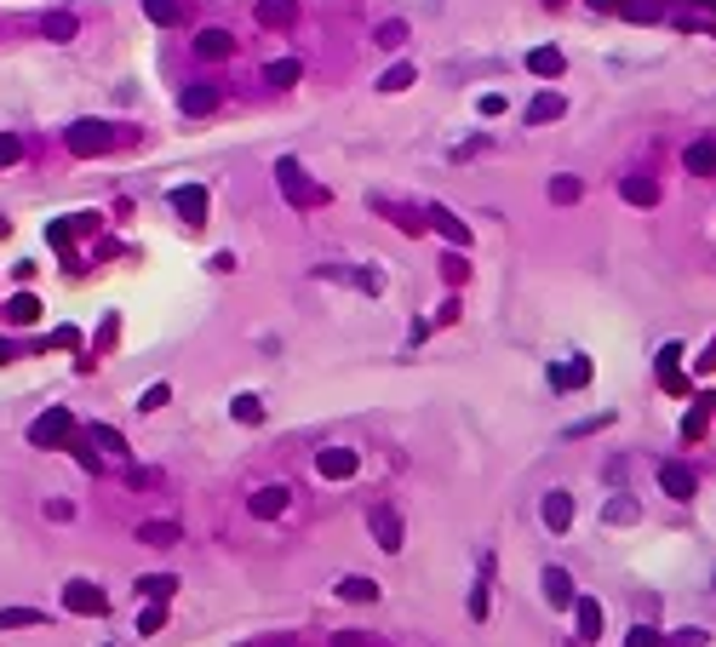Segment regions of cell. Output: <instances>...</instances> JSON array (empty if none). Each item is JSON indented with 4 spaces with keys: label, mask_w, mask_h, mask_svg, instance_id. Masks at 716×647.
<instances>
[{
    "label": "cell",
    "mask_w": 716,
    "mask_h": 647,
    "mask_svg": "<svg viewBox=\"0 0 716 647\" xmlns=\"http://www.w3.org/2000/svg\"><path fill=\"white\" fill-rule=\"evenodd\" d=\"M69 149H75V155H103V149H115V126H109V121H75V126H69Z\"/></svg>",
    "instance_id": "obj_1"
},
{
    "label": "cell",
    "mask_w": 716,
    "mask_h": 647,
    "mask_svg": "<svg viewBox=\"0 0 716 647\" xmlns=\"http://www.w3.org/2000/svg\"><path fill=\"white\" fill-rule=\"evenodd\" d=\"M275 178H282V195L292 201V207H316V201H327V189H309L299 161H275Z\"/></svg>",
    "instance_id": "obj_2"
},
{
    "label": "cell",
    "mask_w": 716,
    "mask_h": 647,
    "mask_svg": "<svg viewBox=\"0 0 716 647\" xmlns=\"http://www.w3.org/2000/svg\"><path fill=\"white\" fill-rule=\"evenodd\" d=\"M367 527H372V539H379L384 556H396V550H401V510H396V504H372Z\"/></svg>",
    "instance_id": "obj_3"
},
{
    "label": "cell",
    "mask_w": 716,
    "mask_h": 647,
    "mask_svg": "<svg viewBox=\"0 0 716 647\" xmlns=\"http://www.w3.org/2000/svg\"><path fill=\"white\" fill-rule=\"evenodd\" d=\"M64 607H69V613H103L109 596L92 585V579H69V585H64Z\"/></svg>",
    "instance_id": "obj_4"
},
{
    "label": "cell",
    "mask_w": 716,
    "mask_h": 647,
    "mask_svg": "<svg viewBox=\"0 0 716 647\" xmlns=\"http://www.w3.org/2000/svg\"><path fill=\"white\" fill-rule=\"evenodd\" d=\"M287 504H292V487H282V481H275V487H258L246 510H253L258 522H275V516H287Z\"/></svg>",
    "instance_id": "obj_5"
},
{
    "label": "cell",
    "mask_w": 716,
    "mask_h": 647,
    "mask_svg": "<svg viewBox=\"0 0 716 647\" xmlns=\"http://www.w3.org/2000/svg\"><path fill=\"white\" fill-rule=\"evenodd\" d=\"M69 430H75V418L58 407V413H46L40 424H29V441H35V447H58V441H69Z\"/></svg>",
    "instance_id": "obj_6"
},
{
    "label": "cell",
    "mask_w": 716,
    "mask_h": 647,
    "mask_svg": "<svg viewBox=\"0 0 716 647\" xmlns=\"http://www.w3.org/2000/svg\"><path fill=\"white\" fill-rule=\"evenodd\" d=\"M659 487H665L671 499H682V504H688V499L699 493V476H694L688 464H665V470H659Z\"/></svg>",
    "instance_id": "obj_7"
},
{
    "label": "cell",
    "mask_w": 716,
    "mask_h": 647,
    "mask_svg": "<svg viewBox=\"0 0 716 647\" xmlns=\"http://www.w3.org/2000/svg\"><path fill=\"white\" fill-rule=\"evenodd\" d=\"M316 470H321V476H333V481H350L355 476V453L350 447H327L316 459Z\"/></svg>",
    "instance_id": "obj_8"
},
{
    "label": "cell",
    "mask_w": 716,
    "mask_h": 647,
    "mask_svg": "<svg viewBox=\"0 0 716 647\" xmlns=\"http://www.w3.org/2000/svg\"><path fill=\"white\" fill-rule=\"evenodd\" d=\"M132 596L166 602V596H178V579H173V573H144V579H132Z\"/></svg>",
    "instance_id": "obj_9"
},
{
    "label": "cell",
    "mask_w": 716,
    "mask_h": 647,
    "mask_svg": "<svg viewBox=\"0 0 716 647\" xmlns=\"http://www.w3.org/2000/svg\"><path fill=\"white\" fill-rule=\"evenodd\" d=\"M195 52H201V58H229V52H236V35H229V29H201V35H195Z\"/></svg>",
    "instance_id": "obj_10"
},
{
    "label": "cell",
    "mask_w": 716,
    "mask_h": 647,
    "mask_svg": "<svg viewBox=\"0 0 716 647\" xmlns=\"http://www.w3.org/2000/svg\"><path fill=\"white\" fill-rule=\"evenodd\" d=\"M539 516H544V527H550V533H562L573 522V499L568 493H544V510Z\"/></svg>",
    "instance_id": "obj_11"
},
{
    "label": "cell",
    "mask_w": 716,
    "mask_h": 647,
    "mask_svg": "<svg viewBox=\"0 0 716 647\" xmlns=\"http://www.w3.org/2000/svg\"><path fill=\"white\" fill-rule=\"evenodd\" d=\"M178 109H183V115H212V109H218V92H212V86H183V92H178Z\"/></svg>",
    "instance_id": "obj_12"
},
{
    "label": "cell",
    "mask_w": 716,
    "mask_h": 647,
    "mask_svg": "<svg viewBox=\"0 0 716 647\" xmlns=\"http://www.w3.org/2000/svg\"><path fill=\"white\" fill-rule=\"evenodd\" d=\"M682 161H688L694 178H711V172H716V144H711V138H699V144H688V155H682Z\"/></svg>",
    "instance_id": "obj_13"
},
{
    "label": "cell",
    "mask_w": 716,
    "mask_h": 647,
    "mask_svg": "<svg viewBox=\"0 0 716 647\" xmlns=\"http://www.w3.org/2000/svg\"><path fill=\"white\" fill-rule=\"evenodd\" d=\"M544 596H550V607H573V579L562 567H544Z\"/></svg>",
    "instance_id": "obj_14"
},
{
    "label": "cell",
    "mask_w": 716,
    "mask_h": 647,
    "mask_svg": "<svg viewBox=\"0 0 716 647\" xmlns=\"http://www.w3.org/2000/svg\"><path fill=\"white\" fill-rule=\"evenodd\" d=\"M430 224L442 229V235H447V241H453V247H470V229H464V224H459V218L447 212V207H430Z\"/></svg>",
    "instance_id": "obj_15"
},
{
    "label": "cell",
    "mask_w": 716,
    "mask_h": 647,
    "mask_svg": "<svg viewBox=\"0 0 716 647\" xmlns=\"http://www.w3.org/2000/svg\"><path fill=\"white\" fill-rule=\"evenodd\" d=\"M144 12L155 23H183L190 18V0H144Z\"/></svg>",
    "instance_id": "obj_16"
},
{
    "label": "cell",
    "mask_w": 716,
    "mask_h": 647,
    "mask_svg": "<svg viewBox=\"0 0 716 647\" xmlns=\"http://www.w3.org/2000/svg\"><path fill=\"white\" fill-rule=\"evenodd\" d=\"M413 81H418V69H413V63H396V69H384V75H379V92L390 98V92H407Z\"/></svg>",
    "instance_id": "obj_17"
},
{
    "label": "cell",
    "mask_w": 716,
    "mask_h": 647,
    "mask_svg": "<svg viewBox=\"0 0 716 647\" xmlns=\"http://www.w3.org/2000/svg\"><path fill=\"white\" fill-rule=\"evenodd\" d=\"M573 607H579V636H602V607H596V596H573Z\"/></svg>",
    "instance_id": "obj_18"
},
{
    "label": "cell",
    "mask_w": 716,
    "mask_h": 647,
    "mask_svg": "<svg viewBox=\"0 0 716 647\" xmlns=\"http://www.w3.org/2000/svg\"><path fill=\"white\" fill-rule=\"evenodd\" d=\"M29 625H46L40 607H0V630H29Z\"/></svg>",
    "instance_id": "obj_19"
},
{
    "label": "cell",
    "mask_w": 716,
    "mask_h": 647,
    "mask_svg": "<svg viewBox=\"0 0 716 647\" xmlns=\"http://www.w3.org/2000/svg\"><path fill=\"white\" fill-rule=\"evenodd\" d=\"M338 602H379L372 579H338Z\"/></svg>",
    "instance_id": "obj_20"
},
{
    "label": "cell",
    "mask_w": 716,
    "mask_h": 647,
    "mask_svg": "<svg viewBox=\"0 0 716 647\" xmlns=\"http://www.w3.org/2000/svg\"><path fill=\"white\" fill-rule=\"evenodd\" d=\"M138 539H144V544H178L183 527L178 522H144V527H138Z\"/></svg>",
    "instance_id": "obj_21"
},
{
    "label": "cell",
    "mask_w": 716,
    "mask_h": 647,
    "mask_svg": "<svg viewBox=\"0 0 716 647\" xmlns=\"http://www.w3.org/2000/svg\"><path fill=\"white\" fill-rule=\"evenodd\" d=\"M579 195H585V189H579V178H573V172H556V178H550V201H556V207H573Z\"/></svg>",
    "instance_id": "obj_22"
},
{
    "label": "cell",
    "mask_w": 716,
    "mask_h": 647,
    "mask_svg": "<svg viewBox=\"0 0 716 647\" xmlns=\"http://www.w3.org/2000/svg\"><path fill=\"white\" fill-rule=\"evenodd\" d=\"M556 115H562V98H556V92H539V98H533V103H527V121H533V126H544V121H556Z\"/></svg>",
    "instance_id": "obj_23"
},
{
    "label": "cell",
    "mask_w": 716,
    "mask_h": 647,
    "mask_svg": "<svg viewBox=\"0 0 716 647\" xmlns=\"http://www.w3.org/2000/svg\"><path fill=\"white\" fill-rule=\"evenodd\" d=\"M75 29H81V23H75L69 12H52V18H40V35H46V40H75Z\"/></svg>",
    "instance_id": "obj_24"
},
{
    "label": "cell",
    "mask_w": 716,
    "mask_h": 647,
    "mask_svg": "<svg viewBox=\"0 0 716 647\" xmlns=\"http://www.w3.org/2000/svg\"><path fill=\"white\" fill-rule=\"evenodd\" d=\"M258 18H264V23H270V29H275V23H282V29H287L292 18H299V6H292V0H264V6H258Z\"/></svg>",
    "instance_id": "obj_25"
},
{
    "label": "cell",
    "mask_w": 716,
    "mask_h": 647,
    "mask_svg": "<svg viewBox=\"0 0 716 647\" xmlns=\"http://www.w3.org/2000/svg\"><path fill=\"white\" fill-rule=\"evenodd\" d=\"M527 69H533V75H550V81H556V75H562V52H556V46H539V52L527 58Z\"/></svg>",
    "instance_id": "obj_26"
},
{
    "label": "cell",
    "mask_w": 716,
    "mask_h": 647,
    "mask_svg": "<svg viewBox=\"0 0 716 647\" xmlns=\"http://www.w3.org/2000/svg\"><path fill=\"white\" fill-rule=\"evenodd\" d=\"M178 212L190 218V224H201V218H207V195H201L195 184H190V189H178Z\"/></svg>",
    "instance_id": "obj_27"
},
{
    "label": "cell",
    "mask_w": 716,
    "mask_h": 647,
    "mask_svg": "<svg viewBox=\"0 0 716 647\" xmlns=\"http://www.w3.org/2000/svg\"><path fill=\"white\" fill-rule=\"evenodd\" d=\"M264 81H270V86H299V63H292V58H282V63H270V69H264Z\"/></svg>",
    "instance_id": "obj_28"
},
{
    "label": "cell",
    "mask_w": 716,
    "mask_h": 647,
    "mask_svg": "<svg viewBox=\"0 0 716 647\" xmlns=\"http://www.w3.org/2000/svg\"><path fill=\"white\" fill-rule=\"evenodd\" d=\"M625 201H631V207H653V201H659V189H653L648 178H625Z\"/></svg>",
    "instance_id": "obj_29"
},
{
    "label": "cell",
    "mask_w": 716,
    "mask_h": 647,
    "mask_svg": "<svg viewBox=\"0 0 716 647\" xmlns=\"http://www.w3.org/2000/svg\"><path fill=\"white\" fill-rule=\"evenodd\" d=\"M229 413H236V424H258L264 418V401L258 396H236V401H229Z\"/></svg>",
    "instance_id": "obj_30"
},
{
    "label": "cell",
    "mask_w": 716,
    "mask_h": 647,
    "mask_svg": "<svg viewBox=\"0 0 716 647\" xmlns=\"http://www.w3.org/2000/svg\"><path fill=\"white\" fill-rule=\"evenodd\" d=\"M161 625H166V602H149L144 613H138V636H155Z\"/></svg>",
    "instance_id": "obj_31"
},
{
    "label": "cell",
    "mask_w": 716,
    "mask_h": 647,
    "mask_svg": "<svg viewBox=\"0 0 716 647\" xmlns=\"http://www.w3.org/2000/svg\"><path fill=\"white\" fill-rule=\"evenodd\" d=\"M92 447H103V453H115V459H127V441H121L115 430H103V424H92Z\"/></svg>",
    "instance_id": "obj_32"
},
{
    "label": "cell",
    "mask_w": 716,
    "mask_h": 647,
    "mask_svg": "<svg viewBox=\"0 0 716 647\" xmlns=\"http://www.w3.org/2000/svg\"><path fill=\"white\" fill-rule=\"evenodd\" d=\"M711 636L699 625H682V630H671V636H665V647H705Z\"/></svg>",
    "instance_id": "obj_33"
},
{
    "label": "cell",
    "mask_w": 716,
    "mask_h": 647,
    "mask_svg": "<svg viewBox=\"0 0 716 647\" xmlns=\"http://www.w3.org/2000/svg\"><path fill=\"white\" fill-rule=\"evenodd\" d=\"M173 401V384H149L144 396H138V413H155V407H166Z\"/></svg>",
    "instance_id": "obj_34"
},
{
    "label": "cell",
    "mask_w": 716,
    "mask_h": 647,
    "mask_svg": "<svg viewBox=\"0 0 716 647\" xmlns=\"http://www.w3.org/2000/svg\"><path fill=\"white\" fill-rule=\"evenodd\" d=\"M585 367H590V361H568V367H562V373H556V390H579V384H585V378H590Z\"/></svg>",
    "instance_id": "obj_35"
},
{
    "label": "cell",
    "mask_w": 716,
    "mask_h": 647,
    "mask_svg": "<svg viewBox=\"0 0 716 647\" xmlns=\"http://www.w3.org/2000/svg\"><path fill=\"white\" fill-rule=\"evenodd\" d=\"M379 46H401L407 40V23H379V35H372Z\"/></svg>",
    "instance_id": "obj_36"
},
{
    "label": "cell",
    "mask_w": 716,
    "mask_h": 647,
    "mask_svg": "<svg viewBox=\"0 0 716 647\" xmlns=\"http://www.w3.org/2000/svg\"><path fill=\"white\" fill-rule=\"evenodd\" d=\"M23 161V144H18V138H6V132H0V166H18Z\"/></svg>",
    "instance_id": "obj_37"
},
{
    "label": "cell",
    "mask_w": 716,
    "mask_h": 647,
    "mask_svg": "<svg viewBox=\"0 0 716 647\" xmlns=\"http://www.w3.org/2000/svg\"><path fill=\"white\" fill-rule=\"evenodd\" d=\"M625 647H665V636H653V630H648V625H636V630H631V636H625Z\"/></svg>",
    "instance_id": "obj_38"
},
{
    "label": "cell",
    "mask_w": 716,
    "mask_h": 647,
    "mask_svg": "<svg viewBox=\"0 0 716 647\" xmlns=\"http://www.w3.org/2000/svg\"><path fill=\"white\" fill-rule=\"evenodd\" d=\"M442 275H447V281H464V275H470V264H464V258H447Z\"/></svg>",
    "instance_id": "obj_39"
},
{
    "label": "cell",
    "mask_w": 716,
    "mask_h": 647,
    "mask_svg": "<svg viewBox=\"0 0 716 647\" xmlns=\"http://www.w3.org/2000/svg\"><path fill=\"white\" fill-rule=\"evenodd\" d=\"M0 361H12V344H0Z\"/></svg>",
    "instance_id": "obj_40"
}]
</instances>
